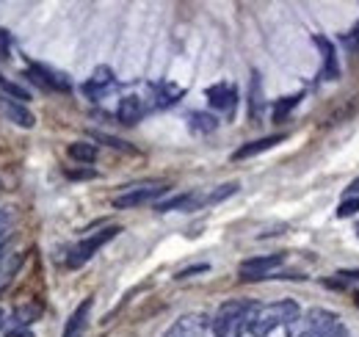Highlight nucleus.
<instances>
[{
	"label": "nucleus",
	"instance_id": "f8f14e48",
	"mask_svg": "<svg viewBox=\"0 0 359 337\" xmlns=\"http://www.w3.org/2000/svg\"><path fill=\"white\" fill-rule=\"evenodd\" d=\"M25 75H31L36 84L47 86V88H55V91H69V81L61 75V72H55V70H50V67H42V64H34Z\"/></svg>",
	"mask_w": 359,
	"mask_h": 337
},
{
	"label": "nucleus",
	"instance_id": "0eeeda50",
	"mask_svg": "<svg viewBox=\"0 0 359 337\" xmlns=\"http://www.w3.org/2000/svg\"><path fill=\"white\" fill-rule=\"evenodd\" d=\"M285 263V254H260V257H249L238 265L241 279H266L273 268H279Z\"/></svg>",
	"mask_w": 359,
	"mask_h": 337
},
{
	"label": "nucleus",
	"instance_id": "4468645a",
	"mask_svg": "<svg viewBox=\"0 0 359 337\" xmlns=\"http://www.w3.org/2000/svg\"><path fill=\"white\" fill-rule=\"evenodd\" d=\"M111 86H114V72H111V67H97V70H94V75L83 84V91L97 100V97H102Z\"/></svg>",
	"mask_w": 359,
	"mask_h": 337
},
{
	"label": "nucleus",
	"instance_id": "2eb2a0df",
	"mask_svg": "<svg viewBox=\"0 0 359 337\" xmlns=\"http://www.w3.org/2000/svg\"><path fill=\"white\" fill-rule=\"evenodd\" d=\"M199 205H205V199H199L196 194H180L175 199H169V202H161L155 211L158 213H169V211H194V208H199Z\"/></svg>",
	"mask_w": 359,
	"mask_h": 337
},
{
	"label": "nucleus",
	"instance_id": "412c9836",
	"mask_svg": "<svg viewBox=\"0 0 359 337\" xmlns=\"http://www.w3.org/2000/svg\"><path fill=\"white\" fill-rule=\"evenodd\" d=\"M252 100H249V117L252 119H260V114H263V84H260V75L255 72L252 75V94H249Z\"/></svg>",
	"mask_w": 359,
	"mask_h": 337
},
{
	"label": "nucleus",
	"instance_id": "f3484780",
	"mask_svg": "<svg viewBox=\"0 0 359 337\" xmlns=\"http://www.w3.org/2000/svg\"><path fill=\"white\" fill-rule=\"evenodd\" d=\"M22 254H11V257H0V293L11 285V279L17 277L20 265H22Z\"/></svg>",
	"mask_w": 359,
	"mask_h": 337
},
{
	"label": "nucleus",
	"instance_id": "ddd939ff",
	"mask_svg": "<svg viewBox=\"0 0 359 337\" xmlns=\"http://www.w3.org/2000/svg\"><path fill=\"white\" fill-rule=\"evenodd\" d=\"M144 111H147V108H144V100L135 97V94H130V97H122V100H119L116 117H119L122 125H135V122H141Z\"/></svg>",
	"mask_w": 359,
	"mask_h": 337
},
{
	"label": "nucleus",
	"instance_id": "6e6552de",
	"mask_svg": "<svg viewBox=\"0 0 359 337\" xmlns=\"http://www.w3.org/2000/svg\"><path fill=\"white\" fill-rule=\"evenodd\" d=\"M208 100H210V105L216 108V111H224V114H235V105H238V88L232 84H216L210 86L208 91Z\"/></svg>",
	"mask_w": 359,
	"mask_h": 337
},
{
	"label": "nucleus",
	"instance_id": "58836bf2",
	"mask_svg": "<svg viewBox=\"0 0 359 337\" xmlns=\"http://www.w3.org/2000/svg\"><path fill=\"white\" fill-rule=\"evenodd\" d=\"M357 235H359V227H357Z\"/></svg>",
	"mask_w": 359,
	"mask_h": 337
},
{
	"label": "nucleus",
	"instance_id": "a878e982",
	"mask_svg": "<svg viewBox=\"0 0 359 337\" xmlns=\"http://www.w3.org/2000/svg\"><path fill=\"white\" fill-rule=\"evenodd\" d=\"M94 138H97V141H105V144H108V147H114V150L133 152V147H130L128 141H122V138H114V136H105V133H94Z\"/></svg>",
	"mask_w": 359,
	"mask_h": 337
},
{
	"label": "nucleus",
	"instance_id": "bb28decb",
	"mask_svg": "<svg viewBox=\"0 0 359 337\" xmlns=\"http://www.w3.org/2000/svg\"><path fill=\"white\" fill-rule=\"evenodd\" d=\"M0 88H3V94H6L8 100L14 97V103H25V100H28V91H25V88H20V86H14V84H3V86H0Z\"/></svg>",
	"mask_w": 359,
	"mask_h": 337
},
{
	"label": "nucleus",
	"instance_id": "4c0bfd02",
	"mask_svg": "<svg viewBox=\"0 0 359 337\" xmlns=\"http://www.w3.org/2000/svg\"><path fill=\"white\" fill-rule=\"evenodd\" d=\"M357 304H359V293H357Z\"/></svg>",
	"mask_w": 359,
	"mask_h": 337
},
{
	"label": "nucleus",
	"instance_id": "dca6fc26",
	"mask_svg": "<svg viewBox=\"0 0 359 337\" xmlns=\"http://www.w3.org/2000/svg\"><path fill=\"white\" fill-rule=\"evenodd\" d=\"M89 310H91V298H86V301L72 312V318H69V324H67V329H64V335L61 337H81L83 335V326H86Z\"/></svg>",
	"mask_w": 359,
	"mask_h": 337
},
{
	"label": "nucleus",
	"instance_id": "f257e3e1",
	"mask_svg": "<svg viewBox=\"0 0 359 337\" xmlns=\"http://www.w3.org/2000/svg\"><path fill=\"white\" fill-rule=\"evenodd\" d=\"M299 304L293 298H279L271 304H257L252 310V315L246 318V332L252 337H269L273 329L287 326L296 315H299Z\"/></svg>",
	"mask_w": 359,
	"mask_h": 337
},
{
	"label": "nucleus",
	"instance_id": "e433bc0d",
	"mask_svg": "<svg viewBox=\"0 0 359 337\" xmlns=\"http://www.w3.org/2000/svg\"><path fill=\"white\" fill-rule=\"evenodd\" d=\"M3 84H6V81H3V75H0V86H3Z\"/></svg>",
	"mask_w": 359,
	"mask_h": 337
},
{
	"label": "nucleus",
	"instance_id": "473e14b6",
	"mask_svg": "<svg viewBox=\"0 0 359 337\" xmlns=\"http://www.w3.org/2000/svg\"><path fill=\"white\" fill-rule=\"evenodd\" d=\"M6 337H34V332L25 329V326H11V329L6 332Z\"/></svg>",
	"mask_w": 359,
	"mask_h": 337
},
{
	"label": "nucleus",
	"instance_id": "5701e85b",
	"mask_svg": "<svg viewBox=\"0 0 359 337\" xmlns=\"http://www.w3.org/2000/svg\"><path fill=\"white\" fill-rule=\"evenodd\" d=\"M238 188H241V183H238V180H232V183H224V185H219L216 191H210V194L205 197V205H219V202H224L226 197L238 194Z\"/></svg>",
	"mask_w": 359,
	"mask_h": 337
},
{
	"label": "nucleus",
	"instance_id": "9d476101",
	"mask_svg": "<svg viewBox=\"0 0 359 337\" xmlns=\"http://www.w3.org/2000/svg\"><path fill=\"white\" fill-rule=\"evenodd\" d=\"M282 141H285V133H276V136H266V138L249 141V144H243V147H238V150L232 152V161L255 158V155H260V152H269L271 147H276V144H282Z\"/></svg>",
	"mask_w": 359,
	"mask_h": 337
},
{
	"label": "nucleus",
	"instance_id": "1a4fd4ad",
	"mask_svg": "<svg viewBox=\"0 0 359 337\" xmlns=\"http://www.w3.org/2000/svg\"><path fill=\"white\" fill-rule=\"evenodd\" d=\"M315 47L320 50L323 55V67H320V81H337L340 75V67H337V53H334V44L329 42L326 37H313Z\"/></svg>",
	"mask_w": 359,
	"mask_h": 337
},
{
	"label": "nucleus",
	"instance_id": "6ab92c4d",
	"mask_svg": "<svg viewBox=\"0 0 359 337\" xmlns=\"http://www.w3.org/2000/svg\"><path fill=\"white\" fill-rule=\"evenodd\" d=\"M39 318H42V304H22L11 312L14 326H25V329H31V324L39 321Z\"/></svg>",
	"mask_w": 359,
	"mask_h": 337
},
{
	"label": "nucleus",
	"instance_id": "2f4dec72",
	"mask_svg": "<svg viewBox=\"0 0 359 337\" xmlns=\"http://www.w3.org/2000/svg\"><path fill=\"white\" fill-rule=\"evenodd\" d=\"M343 42H346V47L357 50V47H359V25L354 28V31H351V34H346V37H343Z\"/></svg>",
	"mask_w": 359,
	"mask_h": 337
},
{
	"label": "nucleus",
	"instance_id": "4be33fe9",
	"mask_svg": "<svg viewBox=\"0 0 359 337\" xmlns=\"http://www.w3.org/2000/svg\"><path fill=\"white\" fill-rule=\"evenodd\" d=\"M155 88V105L161 108V105H172V103H177L180 97H182V88L180 86H172V84H158L152 86Z\"/></svg>",
	"mask_w": 359,
	"mask_h": 337
},
{
	"label": "nucleus",
	"instance_id": "7ed1b4c3",
	"mask_svg": "<svg viewBox=\"0 0 359 337\" xmlns=\"http://www.w3.org/2000/svg\"><path fill=\"white\" fill-rule=\"evenodd\" d=\"M340 318L337 312L332 310H323V307H315V310H307V312H299L287 326H285V335L287 337H313L329 326H334Z\"/></svg>",
	"mask_w": 359,
	"mask_h": 337
},
{
	"label": "nucleus",
	"instance_id": "20e7f679",
	"mask_svg": "<svg viewBox=\"0 0 359 337\" xmlns=\"http://www.w3.org/2000/svg\"><path fill=\"white\" fill-rule=\"evenodd\" d=\"M166 191H169V183H163V180H149V183H141V185H130V188H125V194H119L114 199V208L116 211L138 208V205H147V202L158 199Z\"/></svg>",
	"mask_w": 359,
	"mask_h": 337
},
{
	"label": "nucleus",
	"instance_id": "f704fd0d",
	"mask_svg": "<svg viewBox=\"0 0 359 337\" xmlns=\"http://www.w3.org/2000/svg\"><path fill=\"white\" fill-rule=\"evenodd\" d=\"M348 197H359V177L351 183V188H348Z\"/></svg>",
	"mask_w": 359,
	"mask_h": 337
},
{
	"label": "nucleus",
	"instance_id": "393cba45",
	"mask_svg": "<svg viewBox=\"0 0 359 337\" xmlns=\"http://www.w3.org/2000/svg\"><path fill=\"white\" fill-rule=\"evenodd\" d=\"M359 213V197H346L337 208V218H348V216H357Z\"/></svg>",
	"mask_w": 359,
	"mask_h": 337
},
{
	"label": "nucleus",
	"instance_id": "b1692460",
	"mask_svg": "<svg viewBox=\"0 0 359 337\" xmlns=\"http://www.w3.org/2000/svg\"><path fill=\"white\" fill-rule=\"evenodd\" d=\"M304 94H293V97H285V100H279L276 105H273V122H282L296 105H299V100H302Z\"/></svg>",
	"mask_w": 359,
	"mask_h": 337
},
{
	"label": "nucleus",
	"instance_id": "f03ea898",
	"mask_svg": "<svg viewBox=\"0 0 359 337\" xmlns=\"http://www.w3.org/2000/svg\"><path fill=\"white\" fill-rule=\"evenodd\" d=\"M257 304L249 298H232L219 307L216 318H213V335L216 337H235L241 332V326H246V318L252 315Z\"/></svg>",
	"mask_w": 359,
	"mask_h": 337
},
{
	"label": "nucleus",
	"instance_id": "39448f33",
	"mask_svg": "<svg viewBox=\"0 0 359 337\" xmlns=\"http://www.w3.org/2000/svg\"><path fill=\"white\" fill-rule=\"evenodd\" d=\"M122 230L119 227H105V230H100V232H94V235H89V238H83L72 252H69V257H67V265L69 268H81V265H86L94 254L100 252L105 244H111L116 235H119Z\"/></svg>",
	"mask_w": 359,
	"mask_h": 337
},
{
	"label": "nucleus",
	"instance_id": "a211bd4d",
	"mask_svg": "<svg viewBox=\"0 0 359 337\" xmlns=\"http://www.w3.org/2000/svg\"><path fill=\"white\" fill-rule=\"evenodd\" d=\"M188 127H191V133L208 136V133H213V130L219 127V119H216L213 114H208V111H194V114L188 117Z\"/></svg>",
	"mask_w": 359,
	"mask_h": 337
},
{
	"label": "nucleus",
	"instance_id": "cd10ccee",
	"mask_svg": "<svg viewBox=\"0 0 359 337\" xmlns=\"http://www.w3.org/2000/svg\"><path fill=\"white\" fill-rule=\"evenodd\" d=\"M64 174H67L69 180H91V177H97L94 168H67Z\"/></svg>",
	"mask_w": 359,
	"mask_h": 337
},
{
	"label": "nucleus",
	"instance_id": "9b49d317",
	"mask_svg": "<svg viewBox=\"0 0 359 337\" xmlns=\"http://www.w3.org/2000/svg\"><path fill=\"white\" fill-rule=\"evenodd\" d=\"M0 111L8 117V122H14V125H20V127H34L36 125V117L22 105V103H14V100H8L6 94H0Z\"/></svg>",
	"mask_w": 359,
	"mask_h": 337
},
{
	"label": "nucleus",
	"instance_id": "423d86ee",
	"mask_svg": "<svg viewBox=\"0 0 359 337\" xmlns=\"http://www.w3.org/2000/svg\"><path fill=\"white\" fill-rule=\"evenodd\" d=\"M213 332V318L208 312H185L163 332V337H208Z\"/></svg>",
	"mask_w": 359,
	"mask_h": 337
},
{
	"label": "nucleus",
	"instance_id": "c9c22d12",
	"mask_svg": "<svg viewBox=\"0 0 359 337\" xmlns=\"http://www.w3.org/2000/svg\"><path fill=\"white\" fill-rule=\"evenodd\" d=\"M3 321H6V312H3V310H0V326H3Z\"/></svg>",
	"mask_w": 359,
	"mask_h": 337
},
{
	"label": "nucleus",
	"instance_id": "7c9ffc66",
	"mask_svg": "<svg viewBox=\"0 0 359 337\" xmlns=\"http://www.w3.org/2000/svg\"><path fill=\"white\" fill-rule=\"evenodd\" d=\"M8 55H11V37L8 31L0 28V58H8Z\"/></svg>",
	"mask_w": 359,
	"mask_h": 337
},
{
	"label": "nucleus",
	"instance_id": "c756f323",
	"mask_svg": "<svg viewBox=\"0 0 359 337\" xmlns=\"http://www.w3.org/2000/svg\"><path fill=\"white\" fill-rule=\"evenodd\" d=\"M8 230H11V213L0 211V244L8 238Z\"/></svg>",
	"mask_w": 359,
	"mask_h": 337
},
{
	"label": "nucleus",
	"instance_id": "c85d7f7f",
	"mask_svg": "<svg viewBox=\"0 0 359 337\" xmlns=\"http://www.w3.org/2000/svg\"><path fill=\"white\" fill-rule=\"evenodd\" d=\"M313 337H348V329L337 321L334 326H329V329H323V332H318V335H313Z\"/></svg>",
	"mask_w": 359,
	"mask_h": 337
},
{
	"label": "nucleus",
	"instance_id": "72a5a7b5",
	"mask_svg": "<svg viewBox=\"0 0 359 337\" xmlns=\"http://www.w3.org/2000/svg\"><path fill=\"white\" fill-rule=\"evenodd\" d=\"M202 271H208V265L202 263V265H194V268H185V271H180L177 279H185V277H191V274H202Z\"/></svg>",
	"mask_w": 359,
	"mask_h": 337
},
{
	"label": "nucleus",
	"instance_id": "aec40b11",
	"mask_svg": "<svg viewBox=\"0 0 359 337\" xmlns=\"http://www.w3.org/2000/svg\"><path fill=\"white\" fill-rule=\"evenodd\" d=\"M67 155L78 164H94L97 161V144H89V141H72L67 147Z\"/></svg>",
	"mask_w": 359,
	"mask_h": 337
}]
</instances>
